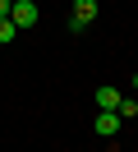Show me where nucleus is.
I'll list each match as a JSON object with an SVG mask.
<instances>
[{
  "label": "nucleus",
  "instance_id": "obj_1",
  "mask_svg": "<svg viewBox=\"0 0 138 152\" xmlns=\"http://www.w3.org/2000/svg\"><path fill=\"white\" fill-rule=\"evenodd\" d=\"M9 19H14V28H32V23H37V5H32V0H14Z\"/></svg>",
  "mask_w": 138,
  "mask_h": 152
},
{
  "label": "nucleus",
  "instance_id": "obj_4",
  "mask_svg": "<svg viewBox=\"0 0 138 152\" xmlns=\"http://www.w3.org/2000/svg\"><path fill=\"white\" fill-rule=\"evenodd\" d=\"M97 106L101 111H115L120 106V88H97Z\"/></svg>",
  "mask_w": 138,
  "mask_h": 152
},
{
  "label": "nucleus",
  "instance_id": "obj_5",
  "mask_svg": "<svg viewBox=\"0 0 138 152\" xmlns=\"http://www.w3.org/2000/svg\"><path fill=\"white\" fill-rule=\"evenodd\" d=\"M115 115H120V120H134V115H138V102H134V97H120Z\"/></svg>",
  "mask_w": 138,
  "mask_h": 152
},
{
  "label": "nucleus",
  "instance_id": "obj_3",
  "mask_svg": "<svg viewBox=\"0 0 138 152\" xmlns=\"http://www.w3.org/2000/svg\"><path fill=\"white\" fill-rule=\"evenodd\" d=\"M92 129H97L101 138H110V134L120 129V115H115V111H101V115H97V124H92Z\"/></svg>",
  "mask_w": 138,
  "mask_h": 152
},
{
  "label": "nucleus",
  "instance_id": "obj_2",
  "mask_svg": "<svg viewBox=\"0 0 138 152\" xmlns=\"http://www.w3.org/2000/svg\"><path fill=\"white\" fill-rule=\"evenodd\" d=\"M92 19H97V0H74V23H78V28H88Z\"/></svg>",
  "mask_w": 138,
  "mask_h": 152
},
{
  "label": "nucleus",
  "instance_id": "obj_7",
  "mask_svg": "<svg viewBox=\"0 0 138 152\" xmlns=\"http://www.w3.org/2000/svg\"><path fill=\"white\" fill-rule=\"evenodd\" d=\"M9 10H14V0H0V19H9Z\"/></svg>",
  "mask_w": 138,
  "mask_h": 152
},
{
  "label": "nucleus",
  "instance_id": "obj_6",
  "mask_svg": "<svg viewBox=\"0 0 138 152\" xmlns=\"http://www.w3.org/2000/svg\"><path fill=\"white\" fill-rule=\"evenodd\" d=\"M18 37V28H14V19H0V42H14Z\"/></svg>",
  "mask_w": 138,
  "mask_h": 152
}]
</instances>
